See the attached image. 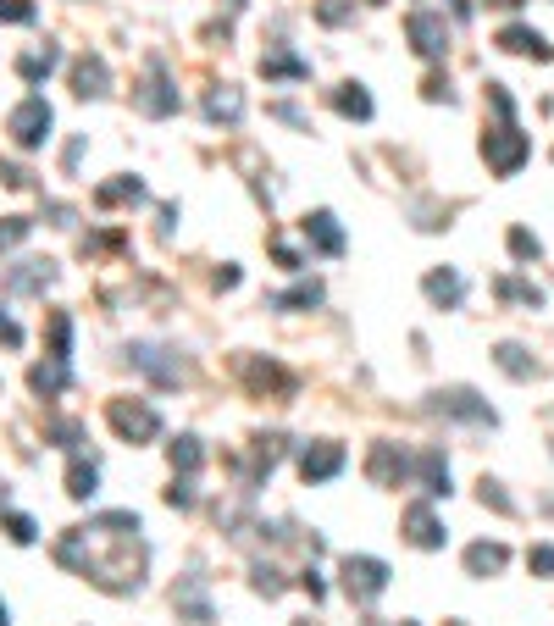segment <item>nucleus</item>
Wrapping results in <instances>:
<instances>
[{"instance_id": "14", "label": "nucleus", "mask_w": 554, "mask_h": 626, "mask_svg": "<svg viewBox=\"0 0 554 626\" xmlns=\"http://www.w3.org/2000/svg\"><path fill=\"white\" fill-rule=\"evenodd\" d=\"M505 560H510V549H505V543H471V549H466V571H471V577L505 571Z\"/></svg>"}, {"instance_id": "3", "label": "nucleus", "mask_w": 554, "mask_h": 626, "mask_svg": "<svg viewBox=\"0 0 554 626\" xmlns=\"http://www.w3.org/2000/svg\"><path fill=\"white\" fill-rule=\"evenodd\" d=\"M106 416H111V427H117L122 438H133V444H145V438H156V433H161V416H156L150 405H128V399H111Z\"/></svg>"}, {"instance_id": "30", "label": "nucleus", "mask_w": 554, "mask_h": 626, "mask_svg": "<svg viewBox=\"0 0 554 626\" xmlns=\"http://www.w3.org/2000/svg\"><path fill=\"white\" fill-rule=\"evenodd\" d=\"M510 255H516V261H538V239H532L527 228H510Z\"/></svg>"}, {"instance_id": "10", "label": "nucleus", "mask_w": 554, "mask_h": 626, "mask_svg": "<svg viewBox=\"0 0 554 626\" xmlns=\"http://www.w3.org/2000/svg\"><path fill=\"white\" fill-rule=\"evenodd\" d=\"M338 466H344V449H338V444H311V449L300 455V477H305V482L338 477Z\"/></svg>"}, {"instance_id": "40", "label": "nucleus", "mask_w": 554, "mask_h": 626, "mask_svg": "<svg viewBox=\"0 0 554 626\" xmlns=\"http://www.w3.org/2000/svg\"><path fill=\"white\" fill-rule=\"evenodd\" d=\"M494 6H521V0H494Z\"/></svg>"}, {"instance_id": "8", "label": "nucleus", "mask_w": 554, "mask_h": 626, "mask_svg": "<svg viewBox=\"0 0 554 626\" xmlns=\"http://www.w3.org/2000/svg\"><path fill=\"white\" fill-rule=\"evenodd\" d=\"M405 538L416 549H444V521L433 516V505H410L405 510Z\"/></svg>"}, {"instance_id": "11", "label": "nucleus", "mask_w": 554, "mask_h": 626, "mask_svg": "<svg viewBox=\"0 0 554 626\" xmlns=\"http://www.w3.org/2000/svg\"><path fill=\"white\" fill-rule=\"evenodd\" d=\"M133 366L139 372H150L156 383H183V361H167V350H156V344H139V350H128Z\"/></svg>"}, {"instance_id": "27", "label": "nucleus", "mask_w": 554, "mask_h": 626, "mask_svg": "<svg viewBox=\"0 0 554 626\" xmlns=\"http://www.w3.org/2000/svg\"><path fill=\"white\" fill-rule=\"evenodd\" d=\"M172 604H178V610H189L194 621H211V610H205V593H200V582H183V588L172 593Z\"/></svg>"}, {"instance_id": "31", "label": "nucleus", "mask_w": 554, "mask_h": 626, "mask_svg": "<svg viewBox=\"0 0 554 626\" xmlns=\"http://www.w3.org/2000/svg\"><path fill=\"white\" fill-rule=\"evenodd\" d=\"M0 23H34V0H0Z\"/></svg>"}, {"instance_id": "5", "label": "nucleus", "mask_w": 554, "mask_h": 626, "mask_svg": "<svg viewBox=\"0 0 554 626\" xmlns=\"http://www.w3.org/2000/svg\"><path fill=\"white\" fill-rule=\"evenodd\" d=\"M405 34H410V45H416V56H427V61H438L449 50V28H444V17H438V12H410Z\"/></svg>"}, {"instance_id": "2", "label": "nucleus", "mask_w": 554, "mask_h": 626, "mask_svg": "<svg viewBox=\"0 0 554 626\" xmlns=\"http://www.w3.org/2000/svg\"><path fill=\"white\" fill-rule=\"evenodd\" d=\"M482 156H488V167H494L499 178H510V172L527 161V133H516V128L505 122V128H494L488 139H482Z\"/></svg>"}, {"instance_id": "13", "label": "nucleus", "mask_w": 554, "mask_h": 626, "mask_svg": "<svg viewBox=\"0 0 554 626\" xmlns=\"http://www.w3.org/2000/svg\"><path fill=\"white\" fill-rule=\"evenodd\" d=\"M305 239H311L322 255H338V250H344V233H338V217H333V211H316V217H305Z\"/></svg>"}, {"instance_id": "37", "label": "nucleus", "mask_w": 554, "mask_h": 626, "mask_svg": "<svg viewBox=\"0 0 554 626\" xmlns=\"http://www.w3.org/2000/svg\"><path fill=\"white\" fill-rule=\"evenodd\" d=\"M167 505H194V488H189V482H172V488H167Z\"/></svg>"}, {"instance_id": "18", "label": "nucleus", "mask_w": 554, "mask_h": 626, "mask_svg": "<svg viewBox=\"0 0 554 626\" xmlns=\"http://www.w3.org/2000/svg\"><path fill=\"white\" fill-rule=\"evenodd\" d=\"M28 383H34L39 394H61V388H67V355H50L45 366H34V372H28Z\"/></svg>"}, {"instance_id": "24", "label": "nucleus", "mask_w": 554, "mask_h": 626, "mask_svg": "<svg viewBox=\"0 0 554 626\" xmlns=\"http://www.w3.org/2000/svg\"><path fill=\"white\" fill-rule=\"evenodd\" d=\"M95 488H100L95 460H73V471H67V494H73V499H89Z\"/></svg>"}, {"instance_id": "32", "label": "nucleus", "mask_w": 554, "mask_h": 626, "mask_svg": "<svg viewBox=\"0 0 554 626\" xmlns=\"http://www.w3.org/2000/svg\"><path fill=\"white\" fill-rule=\"evenodd\" d=\"M316 300H322V283H300V289H289L277 305H316Z\"/></svg>"}, {"instance_id": "33", "label": "nucleus", "mask_w": 554, "mask_h": 626, "mask_svg": "<svg viewBox=\"0 0 554 626\" xmlns=\"http://www.w3.org/2000/svg\"><path fill=\"white\" fill-rule=\"evenodd\" d=\"M499 366H505L510 377H527V372H532V366L521 361V350H516V344H505V350H499Z\"/></svg>"}, {"instance_id": "38", "label": "nucleus", "mask_w": 554, "mask_h": 626, "mask_svg": "<svg viewBox=\"0 0 554 626\" xmlns=\"http://www.w3.org/2000/svg\"><path fill=\"white\" fill-rule=\"evenodd\" d=\"M532 566H538V571H554V549H532Z\"/></svg>"}, {"instance_id": "21", "label": "nucleus", "mask_w": 554, "mask_h": 626, "mask_svg": "<svg viewBox=\"0 0 554 626\" xmlns=\"http://www.w3.org/2000/svg\"><path fill=\"white\" fill-rule=\"evenodd\" d=\"M261 73H266V78H311V67H305L300 56H289V50H266V56H261Z\"/></svg>"}, {"instance_id": "36", "label": "nucleus", "mask_w": 554, "mask_h": 626, "mask_svg": "<svg viewBox=\"0 0 554 626\" xmlns=\"http://www.w3.org/2000/svg\"><path fill=\"white\" fill-rule=\"evenodd\" d=\"M482 505H494V510H510V499L499 494V482H482Z\"/></svg>"}, {"instance_id": "1", "label": "nucleus", "mask_w": 554, "mask_h": 626, "mask_svg": "<svg viewBox=\"0 0 554 626\" xmlns=\"http://www.w3.org/2000/svg\"><path fill=\"white\" fill-rule=\"evenodd\" d=\"M50 122H56V117H50L45 95H28L23 106H17L12 117H6V133H12V139H17L23 150H39V145L50 139Z\"/></svg>"}, {"instance_id": "16", "label": "nucleus", "mask_w": 554, "mask_h": 626, "mask_svg": "<svg viewBox=\"0 0 554 626\" xmlns=\"http://www.w3.org/2000/svg\"><path fill=\"white\" fill-rule=\"evenodd\" d=\"M239 111H244V95H239V89L222 84V89H211V95H205V117H211V122H239Z\"/></svg>"}, {"instance_id": "6", "label": "nucleus", "mask_w": 554, "mask_h": 626, "mask_svg": "<svg viewBox=\"0 0 554 626\" xmlns=\"http://www.w3.org/2000/svg\"><path fill=\"white\" fill-rule=\"evenodd\" d=\"M433 410H449V416H460V422H488V427H494V410L482 405L471 388H438V394H433Z\"/></svg>"}, {"instance_id": "9", "label": "nucleus", "mask_w": 554, "mask_h": 626, "mask_svg": "<svg viewBox=\"0 0 554 626\" xmlns=\"http://www.w3.org/2000/svg\"><path fill=\"white\" fill-rule=\"evenodd\" d=\"M106 84H111V73H106V61H100V56H78L73 61V95L78 100H100V95H106Z\"/></svg>"}, {"instance_id": "4", "label": "nucleus", "mask_w": 554, "mask_h": 626, "mask_svg": "<svg viewBox=\"0 0 554 626\" xmlns=\"http://www.w3.org/2000/svg\"><path fill=\"white\" fill-rule=\"evenodd\" d=\"M344 588H350V599H377L388 588V566L372 560V554H350L344 560Z\"/></svg>"}, {"instance_id": "17", "label": "nucleus", "mask_w": 554, "mask_h": 626, "mask_svg": "<svg viewBox=\"0 0 554 626\" xmlns=\"http://www.w3.org/2000/svg\"><path fill=\"white\" fill-rule=\"evenodd\" d=\"M499 45H505V50H516V56H549V45H543V34H538V28H521V23H510L505 34H499Z\"/></svg>"}, {"instance_id": "23", "label": "nucleus", "mask_w": 554, "mask_h": 626, "mask_svg": "<svg viewBox=\"0 0 554 626\" xmlns=\"http://www.w3.org/2000/svg\"><path fill=\"white\" fill-rule=\"evenodd\" d=\"M333 106L344 111V117H355V122H366V117H372V95H366L361 84H344V89L333 95Z\"/></svg>"}, {"instance_id": "15", "label": "nucleus", "mask_w": 554, "mask_h": 626, "mask_svg": "<svg viewBox=\"0 0 554 626\" xmlns=\"http://www.w3.org/2000/svg\"><path fill=\"white\" fill-rule=\"evenodd\" d=\"M366 471H372V482H383V488H388V482H399L410 466H405V455H399L394 444H377L372 449V466H366Z\"/></svg>"}, {"instance_id": "26", "label": "nucleus", "mask_w": 554, "mask_h": 626, "mask_svg": "<svg viewBox=\"0 0 554 626\" xmlns=\"http://www.w3.org/2000/svg\"><path fill=\"white\" fill-rule=\"evenodd\" d=\"M56 50H28V56L23 61H17V73H23L28 78V84H39V78H50V73H56Z\"/></svg>"}, {"instance_id": "29", "label": "nucleus", "mask_w": 554, "mask_h": 626, "mask_svg": "<svg viewBox=\"0 0 554 626\" xmlns=\"http://www.w3.org/2000/svg\"><path fill=\"white\" fill-rule=\"evenodd\" d=\"M28 233H34V222H28V217H6V222H0V250H12V244H23Z\"/></svg>"}, {"instance_id": "20", "label": "nucleus", "mask_w": 554, "mask_h": 626, "mask_svg": "<svg viewBox=\"0 0 554 626\" xmlns=\"http://www.w3.org/2000/svg\"><path fill=\"white\" fill-rule=\"evenodd\" d=\"M416 471H422V482H427V499L449 494V466H444V455H438V449H427V455L416 460Z\"/></svg>"}, {"instance_id": "35", "label": "nucleus", "mask_w": 554, "mask_h": 626, "mask_svg": "<svg viewBox=\"0 0 554 626\" xmlns=\"http://www.w3.org/2000/svg\"><path fill=\"white\" fill-rule=\"evenodd\" d=\"M0 344H12V350H17V344H23V327H17V322H12V316H6V311H0Z\"/></svg>"}, {"instance_id": "34", "label": "nucleus", "mask_w": 554, "mask_h": 626, "mask_svg": "<svg viewBox=\"0 0 554 626\" xmlns=\"http://www.w3.org/2000/svg\"><path fill=\"white\" fill-rule=\"evenodd\" d=\"M6 532H12V543H34V538H39L28 516H6Z\"/></svg>"}, {"instance_id": "12", "label": "nucleus", "mask_w": 554, "mask_h": 626, "mask_svg": "<svg viewBox=\"0 0 554 626\" xmlns=\"http://www.w3.org/2000/svg\"><path fill=\"white\" fill-rule=\"evenodd\" d=\"M6 283H12L17 294H45L50 283H56V266H50V261H23V266L6 272Z\"/></svg>"}, {"instance_id": "7", "label": "nucleus", "mask_w": 554, "mask_h": 626, "mask_svg": "<svg viewBox=\"0 0 554 626\" xmlns=\"http://www.w3.org/2000/svg\"><path fill=\"white\" fill-rule=\"evenodd\" d=\"M133 106L145 111V117H172V111H178V89H172L161 73H150L145 84L133 89Z\"/></svg>"}, {"instance_id": "25", "label": "nucleus", "mask_w": 554, "mask_h": 626, "mask_svg": "<svg viewBox=\"0 0 554 626\" xmlns=\"http://www.w3.org/2000/svg\"><path fill=\"white\" fill-rule=\"evenodd\" d=\"M244 377H250L255 388H277V394H289L294 377L289 372H277V366H261V361H244Z\"/></svg>"}, {"instance_id": "39", "label": "nucleus", "mask_w": 554, "mask_h": 626, "mask_svg": "<svg viewBox=\"0 0 554 626\" xmlns=\"http://www.w3.org/2000/svg\"><path fill=\"white\" fill-rule=\"evenodd\" d=\"M0 626H12V610H6V604H0Z\"/></svg>"}, {"instance_id": "19", "label": "nucleus", "mask_w": 554, "mask_h": 626, "mask_svg": "<svg viewBox=\"0 0 554 626\" xmlns=\"http://www.w3.org/2000/svg\"><path fill=\"white\" fill-rule=\"evenodd\" d=\"M422 289H427V300H433V305H460L466 283H460L455 272H427V283H422Z\"/></svg>"}, {"instance_id": "28", "label": "nucleus", "mask_w": 554, "mask_h": 626, "mask_svg": "<svg viewBox=\"0 0 554 626\" xmlns=\"http://www.w3.org/2000/svg\"><path fill=\"white\" fill-rule=\"evenodd\" d=\"M200 460H205L200 438H178V444H172V466H178V471H194Z\"/></svg>"}, {"instance_id": "22", "label": "nucleus", "mask_w": 554, "mask_h": 626, "mask_svg": "<svg viewBox=\"0 0 554 626\" xmlns=\"http://www.w3.org/2000/svg\"><path fill=\"white\" fill-rule=\"evenodd\" d=\"M122 200L139 205V200H145V183H139V178H117V183H100V189H95V205H122Z\"/></svg>"}]
</instances>
